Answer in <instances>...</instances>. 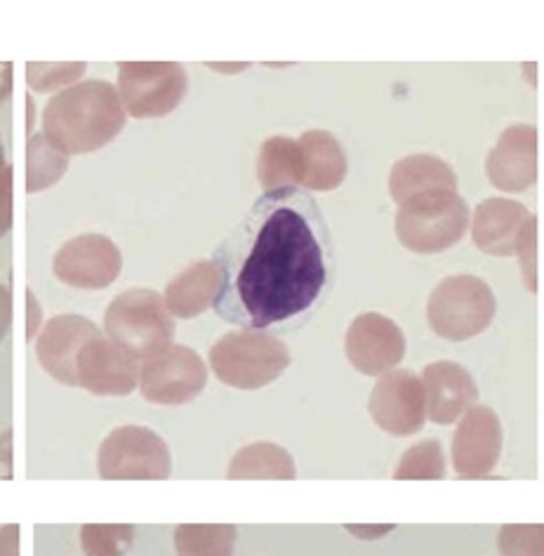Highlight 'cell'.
Masks as SVG:
<instances>
[{"mask_svg":"<svg viewBox=\"0 0 544 556\" xmlns=\"http://www.w3.org/2000/svg\"><path fill=\"white\" fill-rule=\"evenodd\" d=\"M389 193L396 205L434 193H457V175L434 154H410L394 163L389 173Z\"/></svg>","mask_w":544,"mask_h":556,"instance_id":"cell-17","label":"cell"},{"mask_svg":"<svg viewBox=\"0 0 544 556\" xmlns=\"http://www.w3.org/2000/svg\"><path fill=\"white\" fill-rule=\"evenodd\" d=\"M502 556H544V523H507L499 528Z\"/></svg>","mask_w":544,"mask_h":556,"instance_id":"cell-28","label":"cell"},{"mask_svg":"<svg viewBox=\"0 0 544 556\" xmlns=\"http://www.w3.org/2000/svg\"><path fill=\"white\" fill-rule=\"evenodd\" d=\"M290 364L288 346L260 330H233L211 352V366L222 382L236 389H260L281 378Z\"/></svg>","mask_w":544,"mask_h":556,"instance_id":"cell-5","label":"cell"},{"mask_svg":"<svg viewBox=\"0 0 544 556\" xmlns=\"http://www.w3.org/2000/svg\"><path fill=\"white\" fill-rule=\"evenodd\" d=\"M233 526H181L177 547L181 556H231Z\"/></svg>","mask_w":544,"mask_h":556,"instance_id":"cell-25","label":"cell"},{"mask_svg":"<svg viewBox=\"0 0 544 556\" xmlns=\"http://www.w3.org/2000/svg\"><path fill=\"white\" fill-rule=\"evenodd\" d=\"M370 417L392 437H415L427 422V396L422 378L410 370H392L372 387Z\"/></svg>","mask_w":544,"mask_h":556,"instance_id":"cell-8","label":"cell"},{"mask_svg":"<svg viewBox=\"0 0 544 556\" xmlns=\"http://www.w3.org/2000/svg\"><path fill=\"white\" fill-rule=\"evenodd\" d=\"M121 267L123 257L118 245L102 233L76 236L66 241L54 257V274L60 281L86 290L111 286L118 278Z\"/></svg>","mask_w":544,"mask_h":556,"instance_id":"cell-12","label":"cell"},{"mask_svg":"<svg viewBox=\"0 0 544 556\" xmlns=\"http://www.w3.org/2000/svg\"><path fill=\"white\" fill-rule=\"evenodd\" d=\"M469 222V205L459 193H434L398 205L394 231L403 248L434 255L463 241Z\"/></svg>","mask_w":544,"mask_h":556,"instance_id":"cell-4","label":"cell"},{"mask_svg":"<svg viewBox=\"0 0 544 556\" xmlns=\"http://www.w3.org/2000/svg\"><path fill=\"white\" fill-rule=\"evenodd\" d=\"M229 479H295V463L274 443H253L233 457Z\"/></svg>","mask_w":544,"mask_h":556,"instance_id":"cell-23","label":"cell"},{"mask_svg":"<svg viewBox=\"0 0 544 556\" xmlns=\"http://www.w3.org/2000/svg\"><path fill=\"white\" fill-rule=\"evenodd\" d=\"M86 62H64V64H43L29 62L26 64V83L36 92L66 90L76 86V80L86 74Z\"/></svg>","mask_w":544,"mask_h":556,"instance_id":"cell-27","label":"cell"},{"mask_svg":"<svg viewBox=\"0 0 544 556\" xmlns=\"http://www.w3.org/2000/svg\"><path fill=\"white\" fill-rule=\"evenodd\" d=\"M502 443L505 434L497 413L488 406L469 408L455 429L451 446L455 475L463 479L491 477L499 463Z\"/></svg>","mask_w":544,"mask_h":556,"instance_id":"cell-10","label":"cell"},{"mask_svg":"<svg viewBox=\"0 0 544 556\" xmlns=\"http://www.w3.org/2000/svg\"><path fill=\"white\" fill-rule=\"evenodd\" d=\"M68 168V156L54 147L50 139L38 132L29 137L26 147V191L38 193L54 187Z\"/></svg>","mask_w":544,"mask_h":556,"instance_id":"cell-24","label":"cell"},{"mask_svg":"<svg viewBox=\"0 0 544 556\" xmlns=\"http://www.w3.org/2000/svg\"><path fill=\"white\" fill-rule=\"evenodd\" d=\"M125 125L118 90L106 80H86L58 92L43 111V135L66 156L92 154L114 142Z\"/></svg>","mask_w":544,"mask_h":556,"instance_id":"cell-2","label":"cell"},{"mask_svg":"<svg viewBox=\"0 0 544 556\" xmlns=\"http://www.w3.org/2000/svg\"><path fill=\"white\" fill-rule=\"evenodd\" d=\"M302 187L306 191H334L346 179V154L340 139L326 130H309L300 137Z\"/></svg>","mask_w":544,"mask_h":556,"instance_id":"cell-20","label":"cell"},{"mask_svg":"<svg viewBox=\"0 0 544 556\" xmlns=\"http://www.w3.org/2000/svg\"><path fill=\"white\" fill-rule=\"evenodd\" d=\"M10 326V290L8 286L0 283V340L5 338Z\"/></svg>","mask_w":544,"mask_h":556,"instance_id":"cell-33","label":"cell"},{"mask_svg":"<svg viewBox=\"0 0 544 556\" xmlns=\"http://www.w3.org/2000/svg\"><path fill=\"white\" fill-rule=\"evenodd\" d=\"M12 92V64L0 62V104H3Z\"/></svg>","mask_w":544,"mask_h":556,"instance_id":"cell-34","label":"cell"},{"mask_svg":"<svg viewBox=\"0 0 544 556\" xmlns=\"http://www.w3.org/2000/svg\"><path fill=\"white\" fill-rule=\"evenodd\" d=\"M97 338V328L80 316H60L46 328L38 342V356L54 378L76 384V356Z\"/></svg>","mask_w":544,"mask_h":556,"instance_id":"cell-18","label":"cell"},{"mask_svg":"<svg viewBox=\"0 0 544 556\" xmlns=\"http://www.w3.org/2000/svg\"><path fill=\"white\" fill-rule=\"evenodd\" d=\"M528 217V207L519 201L488 199L471 215V241L485 255L511 257Z\"/></svg>","mask_w":544,"mask_h":556,"instance_id":"cell-16","label":"cell"},{"mask_svg":"<svg viewBox=\"0 0 544 556\" xmlns=\"http://www.w3.org/2000/svg\"><path fill=\"white\" fill-rule=\"evenodd\" d=\"M203 387V361L187 346H173L144 368V394L159 403L191 401Z\"/></svg>","mask_w":544,"mask_h":556,"instance_id":"cell-15","label":"cell"},{"mask_svg":"<svg viewBox=\"0 0 544 556\" xmlns=\"http://www.w3.org/2000/svg\"><path fill=\"white\" fill-rule=\"evenodd\" d=\"M344 350L346 358L352 361L358 372L382 378V375L398 368L403 356H406L408 342L394 318L368 312L356 316L349 326Z\"/></svg>","mask_w":544,"mask_h":556,"instance_id":"cell-9","label":"cell"},{"mask_svg":"<svg viewBox=\"0 0 544 556\" xmlns=\"http://www.w3.org/2000/svg\"><path fill=\"white\" fill-rule=\"evenodd\" d=\"M100 475L106 479H161L170 475V455L165 443L147 429H118L100 451Z\"/></svg>","mask_w":544,"mask_h":556,"instance_id":"cell-11","label":"cell"},{"mask_svg":"<svg viewBox=\"0 0 544 556\" xmlns=\"http://www.w3.org/2000/svg\"><path fill=\"white\" fill-rule=\"evenodd\" d=\"M189 88L185 66L177 62H121L118 97L132 118H163L179 106Z\"/></svg>","mask_w":544,"mask_h":556,"instance_id":"cell-7","label":"cell"},{"mask_svg":"<svg viewBox=\"0 0 544 556\" xmlns=\"http://www.w3.org/2000/svg\"><path fill=\"white\" fill-rule=\"evenodd\" d=\"M497 300L493 288L473 274H455L431 290L427 321L439 338L465 342L493 324Z\"/></svg>","mask_w":544,"mask_h":556,"instance_id":"cell-3","label":"cell"},{"mask_svg":"<svg viewBox=\"0 0 544 556\" xmlns=\"http://www.w3.org/2000/svg\"><path fill=\"white\" fill-rule=\"evenodd\" d=\"M213 262L222 274L213 309L231 326L260 332L309 321L334 276L326 215L300 187L262 193Z\"/></svg>","mask_w":544,"mask_h":556,"instance_id":"cell-1","label":"cell"},{"mask_svg":"<svg viewBox=\"0 0 544 556\" xmlns=\"http://www.w3.org/2000/svg\"><path fill=\"white\" fill-rule=\"evenodd\" d=\"M106 330L123 352L151 356L165 350L175 326L165 300L153 290H130L118 295L106 312Z\"/></svg>","mask_w":544,"mask_h":556,"instance_id":"cell-6","label":"cell"},{"mask_svg":"<svg viewBox=\"0 0 544 556\" xmlns=\"http://www.w3.org/2000/svg\"><path fill=\"white\" fill-rule=\"evenodd\" d=\"M427 417L434 425H453L477 406L479 387L469 370L455 361H434L422 370Z\"/></svg>","mask_w":544,"mask_h":556,"instance_id":"cell-14","label":"cell"},{"mask_svg":"<svg viewBox=\"0 0 544 556\" xmlns=\"http://www.w3.org/2000/svg\"><path fill=\"white\" fill-rule=\"evenodd\" d=\"M29 318H31V324H29V336H34L36 332V326H38V304H36V300H34V293L29 290Z\"/></svg>","mask_w":544,"mask_h":556,"instance_id":"cell-36","label":"cell"},{"mask_svg":"<svg viewBox=\"0 0 544 556\" xmlns=\"http://www.w3.org/2000/svg\"><path fill=\"white\" fill-rule=\"evenodd\" d=\"M213 68V72H222V74H239V72H245V68L250 66L248 62H236V64H207Z\"/></svg>","mask_w":544,"mask_h":556,"instance_id":"cell-35","label":"cell"},{"mask_svg":"<svg viewBox=\"0 0 544 556\" xmlns=\"http://www.w3.org/2000/svg\"><path fill=\"white\" fill-rule=\"evenodd\" d=\"M349 533H354L358 540H380L387 533L394 531L392 523H360V526H346Z\"/></svg>","mask_w":544,"mask_h":556,"instance_id":"cell-31","label":"cell"},{"mask_svg":"<svg viewBox=\"0 0 544 556\" xmlns=\"http://www.w3.org/2000/svg\"><path fill=\"white\" fill-rule=\"evenodd\" d=\"M485 175L499 191L519 193L537 182V128L516 123L488 151Z\"/></svg>","mask_w":544,"mask_h":556,"instance_id":"cell-13","label":"cell"},{"mask_svg":"<svg viewBox=\"0 0 544 556\" xmlns=\"http://www.w3.org/2000/svg\"><path fill=\"white\" fill-rule=\"evenodd\" d=\"M80 384L97 394H125L135 387V364L118 344L92 340L80 352Z\"/></svg>","mask_w":544,"mask_h":556,"instance_id":"cell-19","label":"cell"},{"mask_svg":"<svg viewBox=\"0 0 544 556\" xmlns=\"http://www.w3.org/2000/svg\"><path fill=\"white\" fill-rule=\"evenodd\" d=\"M448 469H445V457L441 443L434 439H427L415 443L406 453L401 455V460L394 469V479H445Z\"/></svg>","mask_w":544,"mask_h":556,"instance_id":"cell-26","label":"cell"},{"mask_svg":"<svg viewBox=\"0 0 544 556\" xmlns=\"http://www.w3.org/2000/svg\"><path fill=\"white\" fill-rule=\"evenodd\" d=\"M222 274L213 260L191 264L181 271L165 290V307L181 318H193L203 314L215 302L219 293Z\"/></svg>","mask_w":544,"mask_h":556,"instance_id":"cell-21","label":"cell"},{"mask_svg":"<svg viewBox=\"0 0 544 556\" xmlns=\"http://www.w3.org/2000/svg\"><path fill=\"white\" fill-rule=\"evenodd\" d=\"M257 177L264 193L288 187H302L300 139H290L283 135L269 137L260 149Z\"/></svg>","mask_w":544,"mask_h":556,"instance_id":"cell-22","label":"cell"},{"mask_svg":"<svg viewBox=\"0 0 544 556\" xmlns=\"http://www.w3.org/2000/svg\"><path fill=\"white\" fill-rule=\"evenodd\" d=\"M8 163H5V147H3V139H0V175L5 173Z\"/></svg>","mask_w":544,"mask_h":556,"instance_id":"cell-37","label":"cell"},{"mask_svg":"<svg viewBox=\"0 0 544 556\" xmlns=\"http://www.w3.org/2000/svg\"><path fill=\"white\" fill-rule=\"evenodd\" d=\"M514 255L519 257L521 276L528 293H537V217L530 215L521 227Z\"/></svg>","mask_w":544,"mask_h":556,"instance_id":"cell-29","label":"cell"},{"mask_svg":"<svg viewBox=\"0 0 544 556\" xmlns=\"http://www.w3.org/2000/svg\"><path fill=\"white\" fill-rule=\"evenodd\" d=\"M17 554V526H10L0 531V556Z\"/></svg>","mask_w":544,"mask_h":556,"instance_id":"cell-32","label":"cell"},{"mask_svg":"<svg viewBox=\"0 0 544 556\" xmlns=\"http://www.w3.org/2000/svg\"><path fill=\"white\" fill-rule=\"evenodd\" d=\"M12 227V168L8 165L5 173L0 175V239Z\"/></svg>","mask_w":544,"mask_h":556,"instance_id":"cell-30","label":"cell"}]
</instances>
